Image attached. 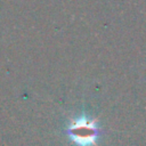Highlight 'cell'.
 Returning <instances> with one entry per match:
<instances>
[{
	"label": "cell",
	"mask_w": 146,
	"mask_h": 146,
	"mask_svg": "<svg viewBox=\"0 0 146 146\" xmlns=\"http://www.w3.org/2000/svg\"><path fill=\"white\" fill-rule=\"evenodd\" d=\"M65 132L75 146H96L100 133L96 119L86 112L72 119L66 124Z\"/></svg>",
	"instance_id": "cell-1"
}]
</instances>
